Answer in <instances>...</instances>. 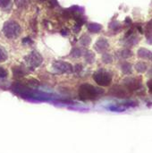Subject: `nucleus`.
Masks as SVG:
<instances>
[{
	"label": "nucleus",
	"mask_w": 152,
	"mask_h": 153,
	"mask_svg": "<svg viewBox=\"0 0 152 153\" xmlns=\"http://www.w3.org/2000/svg\"><path fill=\"white\" fill-rule=\"evenodd\" d=\"M30 66H38L41 63V57L37 53H32L27 59Z\"/></svg>",
	"instance_id": "20e7f679"
},
{
	"label": "nucleus",
	"mask_w": 152,
	"mask_h": 153,
	"mask_svg": "<svg viewBox=\"0 0 152 153\" xmlns=\"http://www.w3.org/2000/svg\"><path fill=\"white\" fill-rule=\"evenodd\" d=\"M148 87H149V89H150V91L152 92V80L149 82V83H148Z\"/></svg>",
	"instance_id": "6e6552de"
},
{
	"label": "nucleus",
	"mask_w": 152,
	"mask_h": 153,
	"mask_svg": "<svg viewBox=\"0 0 152 153\" xmlns=\"http://www.w3.org/2000/svg\"><path fill=\"white\" fill-rule=\"evenodd\" d=\"M101 93L100 90L91 84L85 83L81 85L79 89V98L82 100H90L98 98Z\"/></svg>",
	"instance_id": "f257e3e1"
},
{
	"label": "nucleus",
	"mask_w": 152,
	"mask_h": 153,
	"mask_svg": "<svg viewBox=\"0 0 152 153\" xmlns=\"http://www.w3.org/2000/svg\"><path fill=\"white\" fill-rule=\"evenodd\" d=\"M93 79L99 86L106 87L110 84V82L112 81V76L108 72H107L105 70H99L94 74Z\"/></svg>",
	"instance_id": "f03ea898"
},
{
	"label": "nucleus",
	"mask_w": 152,
	"mask_h": 153,
	"mask_svg": "<svg viewBox=\"0 0 152 153\" xmlns=\"http://www.w3.org/2000/svg\"><path fill=\"white\" fill-rule=\"evenodd\" d=\"M10 0H0V6L1 7H6L9 4Z\"/></svg>",
	"instance_id": "0eeeda50"
},
{
	"label": "nucleus",
	"mask_w": 152,
	"mask_h": 153,
	"mask_svg": "<svg viewBox=\"0 0 152 153\" xmlns=\"http://www.w3.org/2000/svg\"><path fill=\"white\" fill-rule=\"evenodd\" d=\"M21 31V28L18 23L14 22H6L4 26V32L8 38H15L19 35Z\"/></svg>",
	"instance_id": "7ed1b4c3"
},
{
	"label": "nucleus",
	"mask_w": 152,
	"mask_h": 153,
	"mask_svg": "<svg viewBox=\"0 0 152 153\" xmlns=\"http://www.w3.org/2000/svg\"><path fill=\"white\" fill-rule=\"evenodd\" d=\"M7 76V73L4 69H3L2 67H0V78H4Z\"/></svg>",
	"instance_id": "423d86ee"
},
{
	"label": "nucleus",
	"mask_w": 152,
	"mask_h": 153,
	"mask_svg": "<svg viewBox=\"0 0 152 153\" xmlns=\"http://www.w3.org/2000/svg\"><path fill=\"white\" fill-rule=\"evenodd\" d=\"M6 53L5 51L4 50V48H0V62H3L6 59Z\"/></svg>",
	"instance_id": "39448f33"
}]
</instances>
